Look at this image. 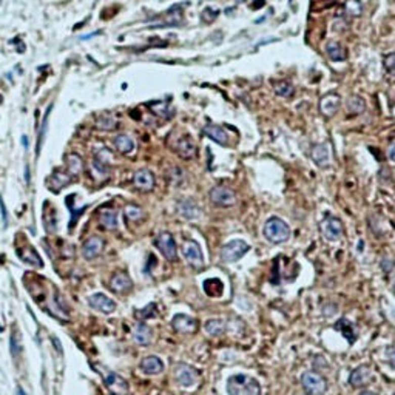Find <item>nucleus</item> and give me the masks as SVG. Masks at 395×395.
Wrapping results in <instances>:
<instances>
[{
    "instance_id": "obj_1",
    "label": "nucleus",
    "mask_w": 395,
    "mask_h": 395,
    "mask_svg": "<svg viewBox=\"0 0 395 395\" xmlns=\"http://www.w3.org/2000/svg\"><path fill=\"white\" fill-rule=\"evenodd\" d=\"M229 395H261V384L247 374H235L227 380Z\"/></svg>"
},
{
    "instance_id": "obj_2",
    "label": "nucleus",
    "mask_w": 395,
    "mask_h": 395,
    "mask_svg": "<svg viewBox=\"0 0 395 395\" xmlns=\"http://www.w3.org/2000/svg\"><path fill=\"white\" fill-rule=\"evenodd\" d=\"M290 227L286 221H283L281 218L272 216L266 221L264 224V236L266 239H269L273 244H281V242H286L290 238Z\"/></svg>"
},
{
    "instance_id": "obj_3",
    "label": "nucleus",
    "mask_w": 395,
    "mask_h": 395,
    "mask_svg": "<svg viewBox=\"0 0 395 395\" xmlns=\"http://www.w3.org/2000/svg\"><path fill=\"white\" fill-rule=\"evenodd\" d=\"M250 250V246L246 241L242 239H232L227 244H224V247L221 249V259L229 264V262H236L238 259H241L247 252Z\"/></svg>"
},
{
    "instance_id": "obj_4",
    "label": "nucleus",
    "mask_w": 395,
    "mask_h": 395,
    "mask_svg": "<svg viewBox=\"0 0 395 395\" xmlns=\"http://www.w3.org/2000/svg\"><path fill=\"white\" fill-rule=\"evenodd\" d=\"M301 384L309 395H323L327 390V381L318 372H304L301 375Z\"/></svg>"
},
{
    "instance_id": "obj_5",
    "label": "nucleus",
    "mask_w": 395,
    "mask_h": 395,
    "mask_svg": "<svg viewBox=\"0 0 395 395\" xmlns=\"http://www.w3.org/2000/svg\"><path fill=\"white\" fill-rule=\"evenodd\" d=\"M210 202L216 207H232L236 204V193L233 189L226 186H215L208 192Z\"/></svg>"
},
{
    "instance_id": "obj_6",
    "label": "nucleus",
    "mask_w": 395,
    "mask_h": 395,
    "mask_svg": "<svg viewBox=\"0 0 395 395\" xmlns=\"http://www.w3.org/2000/svg\"><path fill=\"white\" fill-rule=\"evenodd\" d=\"M155 246L158 247V250L162 253V256L167 261L173 262L178 259V247H176V241L171 233H168V232L159 233L155 238Z\"/></svg>"
},
{
    "instance_id": "obj_7",
    "label": "nucleus",
    "mask_w": 395,
    "mask_h": 395,
    "mask_svg": "<svg viewBox=\"0 0 395 395\" xmlns=\"http://www.w3.org/2000/svg\"><path fill=\"white\" fill-rule=\"evenodd\" d=\"M171 327L174 332L182 333V335H193L199 329V323L196 318H192L186 314H178L171 320Z\"/></svg>"
},
{
    "instance_id": "obj_8",
    "label": "nucleus",
    "mask_w": 395,
    "mask_h": 395,
    "mask_svg": "<svg viewBox=\"0 0 395 395\" xmlns=\"http://www.w3.org/2000/svg\"><path fill=\"white\" fill-rule=\"evenodd\" d=\"M182 255L187 259V262L195 267V269H202L204 267V255L201 250V246L196 241H187L182 246Z\"/></svg>"
},
{
    "instance_id": "obj_9",
    "label": "nucleus",
    "mask_w": 395,
    "mask_h": 395,
    "mask_svg": "<svg viewBox=\"0 0 395 395\" xmlns=\"http://www.w3.org/2000/svg\"><path fill=\"white\" fill-rule=\"evenodd\" d=\"M174 374H176V380L181 386L184 387H190L193 386L198 378H199V374L195 368H192L190 364H186V363H179L176 364V369H174Z\"/></svg>"
},
{
    "instance_id": "obj_10",
    "label": "nucleus",
    "mask_w": 395,
    "mask_h": 395,
    "mask_svg": "<svg viewBox=\"0 0 395 395\" xmlns=\"http://www.w3.org/2000/svg\"><path fill=\"white\" fill-rule=\"evenodd\" d=\"M321 233L329 241H338L343 236V224L335 216H327L321 223Z\"/></svg>"
},
{
    "instance_id": "obj_11",
    "label": "nucleus",
    "mask_w": 395,
    "mask_h": 395,
    "mask_svg": "<svg viewBox=\"0 0 395 395\" xmlns=\"http://www.w3.org/2000/svg\"><path fill=\"white\" fill-rule=\"evenodd\" d=\"M88 304L93 308L95 311L102 312L105 315L113 314L116 311V308H117L116 302L111 298H108L105 293H93L91 296H88Z\"/></svg>"
},
{
    "instance_id": "obj_12",
    "label": "nucleus",
    "mask_w": 395,
    "mask_h": 395,
    "mask_svg": "<svg viewBox=\"0 0 395 395\" xmlns=\"http://www.w3.org/2000/svg\"><path fill=\"white\" fill-rule=\"evenodd\" d=\"M341 107V98L337 93H327L320 101V111L326 117H333Z\"/></svg>"
},
{
    "instance_id": "obj_13",
    "label": "nucleus",
    "mask_w": 395,
    "mask_h": 395,
    "mask_svg": "<svg viewBox=\"0 0 395 395\" xmlns=\"http://www.w3.org/2000/svg\"><path fill=\"white\" fill-rule=\"evenodd\" d=\"M312 161L315 165H318L320 168H326L330 165V161H332V151H330V145L327 142H321V144H317L314 145L312 148Z\"/></svg>"
},
{
    "instance_id": "obj_14",
    "label": "nucleus",
    "mask_w": 395,
    "mask_h": 395,
    "mask_svg": "<svg viewBox=\"0 0 395 395\" xmlns=\"http://www.w3.org/2000/svg\"><path fill=\"white\" fill-rule=\"evenodd\" d=\"M133 186L141 192H151L156 186L155 174L150 170H145V168L138 170L133 176Z\"/></svg>"
},
{
    "instance_id": "obj_15",
    "label": "nucleus",
    "mask_w": 395,
    "mask_h": 395,
    "mask_svg": "<svg viewBox=\"0 0 395 395\" xmlns=\"http://www.w3.org/2000/svg\"><path fill=\"white\" fill-rule=\"evenodd\" d=\"M176 153L181 159H186V161H190V159H195L196 155H198V148L195 145V142L192 141V138L189 136H182L178 144H176Z\"/></svg>"
},
{
    "instance_id": "obj_16",
    "label": "nucleus",
    "mask_w": 395,
    "mask_h": 395,
    "mask_svg": "<svg viewBox=\"0 0 395 395\" xmlns=\"http://www.w3.org/2000/svg\"><path fill=\"white\" fill-rule=\"evenodd\" d=\"M104 250V239L99 236H91L88 238L83 246H82V256L85 259H95L96 256H99Z\"/></svg>"
},
{
    "instance_id": "obj_17",
    "label": "nucleus",
    "mask_w": 395,
    "mask_h": 395,
    "mask_svg": "<svg viewBox=\"0 0 395 395\" xmlns=\"http://www.w3.org/2000/svg\"><path fill=\"white\" fill-rule=\"evenodd\" d=\"M110 289L114 293H127L133 289V281L131 278L124 272H117L111 277L110 280Z\"/></svg>"
},
{
    "instance_id": "obj_18",
    "label": "nucleus",
    "mask_w": 395,
    "mask_h": 395,
    "mask_svg": "<svg viewBox=\"0 0 395 395\" xmlns=\"http://www.w3.org/2000/svg\"><path fill=\"white\" fill-rule=\"evenodd\" d=\"M139 368L147 375H158L164 371V363L156 355H147V357L142 358Z\"/></svg>"
},
{
    "instance_id": "obj_19",
    "label": "nucleus",
    "mask_w": 395,
    "mask_h": 395,
    "mask_svg": "<svg viewBox=\"0 0 395 395\" xmlns=\"http://www.w3.org/2000/svg\"><path fill=\"white\" fill-rule=\"evenodd\" d=\"M371 380H372V371L369 369V366H358L355 371H352L349 377V384L352 387H363L369 384Z\"/></svg>"
},
{
    "instance_id": "obj_20",
    "label": "nucleus",
    "mask_w": 395,
    "mask_h": 395,
    "mask_svg": "<svg viewBox=\"0 0 395 395\" xmlns=\"http://www.w3.org/2000/svg\"><path fill=\"white\" fill-rule=\"evenodd\" d=\"M105 386L110 389V393H113V395H125L128 392L127 381L114 372H110L105 377Z\"/></svg>"
},
{
    "instance_id": "obj_21",
    "label": "nucleus",
    "mask_w": 395,
    "mask_h": 395,
    "mask_svg": "<svg viewBox=\"0 0 395 395\" xmlns=\"http://www.w3.org/2000/svg\"><path fill=\"white\" fill-rule=\"evenodd\" d=\"M202 133H204L208 139H211V141L216 142V144H220V145H227V144H229V135H227V131H226L223 127L216 125V124H208V125H205L204 130H202Z\"/></svg>"
},
{
    "instance_id": "obj_22",
    "label": "nucleus",
    "mask_w": 395,
    "mask_h": 395,
    "mask_svg": "<svg viewBox=\"0 0 395 395\" xmlns=\"http://www.w3.org/2000/svg\"><path fill=\"white\" fill-rule=\"evenodd\" d=\"M114 148L119 151V153H122V155H130V153H133V151H135L136 144H135V141L130 136L119 135V136L114 138Z\"/></svg>"
},
{
    "instance_id": "obj_23",
    "label": "nucleus",
    "mask_w": 395,
    "mask_h": 395,
    "mask_svg": "<svg viewBox=\"0 0 395 395\" xmlns=\"http://www.w3.org/2000/svg\"><path fill=\"white\" fill-rule=\"evenodd\" d=\"M326 53H327L329 59L333 60V62H343V60H346V57H347L344 47L338 42H329L326 45Z\"/></svg>"
},
{
    "instance_id": "obj_24",
    "label": "nucleus",
    "mask_w": 395,
    "mask_h": 395,
    "mask_svg": "<svg viewBox=\"0 0 395 395\" xmlns=\"http://www.w3.org/2000/svg\"><path fill=\"white\" fill-rule=\"evenodd\" d=\"M202 289L210 298H218L224 292V284L218 278H208L202 283Z\"/></svg>"
},
{
    "instance_id": "obj_25",
    "label": "nucleus",
    "mask_w": 395,
    "mask_h": 395,
    "mask_svg": "<svg viewBox=\"0 0 395 395\" xmlns=\"http://www.w3.org/2000/svg\"><path fill=\"white\" fill-rule=\"evenodd\" d=\"M178 210H179V213L187 220H195V218L199 216V208H198L196 202L192 201V199L181 201L179 205H178Z\"/></svg>"
},
{
    "instance_id": "obj_26",
    "label": "nucleus",
    "mask_w": 395,
    "mask_h": 395,
    "mask_svg": "<svg viewBox=\"0 0 395 395\" xmlns=\"http://www.w3.org/2000/svg\"><path fill=\"white\" fill-rule=\"evenodd\" d=\"M99 223L107 230H116L119 227L117 213L114 210H102L99 213Z\"/></svg>"
},
{
    "instance_id": "obj_27",
    "label": "nucleus",
    "mask_w": 395,
    "mask_h": 395,
    "mask_svg": "<svg viewBox=\"0 0 395 395\" xmlns=\"http://www.w3.org/2000/svg\"><path fill=\"white\" fill-rule=\"evenodd\" d=\"M133 338H135V341H136L138 344H141V346L150 344V341H151V329H150L147 324L139 323V324L135 327V330H133Z\"/></svg>"
},
{
    "instance_id": "obj_28",
    "label": "nucleus",
    "mask_w": 395,
    "mask_h": 395,
    "mask_svg": "<svg viewBox=\"0 0 395 395\" xmlns=\"http://www.w3.org/2000/svg\"><path fill=\"white\" fill-rule=\"evenodd\" d=\"M65 164H67V171H68L70 176H79L83 170V161L77 153L67 155Z\"/></svg>"
},
{
    "instance_id": "obj_29",
    "label": "nucleus",
    "mask_w": 395,
    "mask_h": 395,
    "mask_svg": "<svg viewBox=\"0 0 395 395\" xmlns=\"http://www.w3.org/2000/svg\"><path fill=\"white\" fill-rule=\"evenodd\" d=\"M96 127H98L99 130H104V131L116 130V128H117V119H116V116L111 114V113H102V114L98 116Z\"/></svg>"
},
{
    "instance_id": "obj_30",
    "label": "nucleus",
    "mask_w": 395,
    "mask_h": 395,
    "mask_svg": "<svg viewBox=\"0 0 395 395\" xmlns=\"http://www.w3.org/2000/svg\"><path fill=\"white\" fill-rule=\"evenodd\" d=\"M19 255H20L22 261H25V262H28V264H31V266H34V267H42V266H43V262H42L39 253H37L33 247L28 246V247H25L23 252L19 250Z\"/></svg>"
},
{
    "instance_id": "obj_31",
    "label": "nucleus",
    "mask_w": 395,
    "mask_h": 395,
    "mask_svg": "<svg viewBox=\"0 0 395 395\" xmlns=\"http://www.w3.org/2000/svg\"><path fill=\"white\" fill-rule=\"evenodd\" d=\"M182 22H184V17H182V11L179 10V7H174V8H171L170 11H167V14H165V19H164V22L159 25V26H178V25H181Z\"/></svg>"
},
{
    "instance_id": "obj_32",
    "label": "nucleus",
    "mask_w": 395,
    "mask_h": 395,
    "mask_svg": "<svg viewBox=\"0 0 395 395\" xmlns=\"http://www.w3.org/2000/svg\"><path fill=\"white\" fill-rule=\"evenodd\" d=\"M71 182V176L68 173H60V171H54L51 179H50V187H53L54 190L64 189Z\"/></svg>"
},
{
    "instance_id": "obj_33",
    "label": "nucleus",
    "mask_w": 395,
    "mask_h": 395,
    "mask_svg": "<svg viewBox=\"0 0 395 395\" xmlns=\"http://www.w3.org/2000/svg\"><path fill=\"white\" fill-rule=\"evenodd\" d=\"M335 329L343 333V337H346L349 343H354V341H355V329H354V324H352L350 321H347L346 318H341V320L335 324Z\"/></svg>"
},
{
    "instance_id": "obj_34",
    "label": "nucleus",
    "mask_w": 395,
    "mask_h": 395,
    "mask_svg": "<svg viewBox=\"0 0 395 395\" xmlns=\"http://www.w3.org/2000/svg\"><path fill=\"white\" fill-rule=\"evenodd\" d=\"M205 330L210 333L211 337H220L224 333L226 330V323L221 318H213V320H208L205 324Z\"/></svg>"
},
{
    "instance_id": "obj_35",
    "label": "nucleus",
    "mask_w": 395,
    "mask_h": 395,
    "mask_svg": "<svg viewBox=\"0 0 395 395\" xmlns=\"http://www.w3.org/2000/svg\"><path fill=\"white\" fill-rule=\"evenodd\" d=\"M346 105H347V110L350 114H361L366 111V102H364V99L360 96H350L347 99Z\"/></svg>"
},
{
    "instance_id": "obj_36",
    "label": "nucleus",
    "mask_w": 395,
    "mask_h": 395,
    "mask_svg": "<svg viewBox=\"0 0 395 395\" xmlns=\"http://www.w3.org/2000/svg\"><path fill=\"white\" fill-rule=\"evenodd\" d=\"M275 93L281 98H290L295 93V88L289 80H280L275 83Z\"/></svg>"
},
{
    "instance_id": "obj_37",
    "label": "nucleus",
    "mask_w": 395,
    "mask_h": 395,
    "mask_svg": "<svg viewBox=\"0 0 395 395\" xmlns=\"http://www.w3.org/2000/svg\"><path fill=\"white\" fill-rule=\"evenodd\" d=\"M91 173H93L99 181H102V179L108 178L110 165H105V164H102V162H99V161L95 159L93 162H91Z\"/></svg>"
},
{
    "instance_id": "obj_38",
    "label": "nucleus",
    "mask_w": 395,
    "mask_h": 395,
    "mask_svg": "<svg viewBox=\"0 0 395 395\" xmlns=\"http://www.w3.org/2000/svg\"><path fill=\"white\" fill-rule=\"evenodd\" d=\"M124 215H125V218H127L128 221L136 223V221H141V220L144 218V211H142V208L138 207V205H127V207L124 208Z\"/></svg>"
},
{
    "instance_id": "obj_39",
    "label": "nucleus",
    "mask_w": 395,
    "mask_h": 395,
    "mask_svg": "<svg viewBox=\"0 0 395 395\" xmlns=\"http://www.w3.org/2000/svg\"><path fill=\"white\" fill-rule=\"evenodd\" d=\"M95 159L99 161V162H102V164H105V165H110L111 161H113V153H111L108 148L101 147V148H98V150L95 151Z\"/></svg>"
},
{
    "instance_id": "obj_40",
    "label": "nucleus",
    "mask_w": 395,
    "mask_h": 395,
    "mask_svg": "<svg viewBox=\"0 0 395 395\" xmlns=\"http://www.w3.org/2000/svg\"><path fill=\"white\" fill-rule=\"evenodd\" d=\"M346 13L354 17H360L363 13V5L360 0H347L346 4Z\"/></svg>"
},
{
    "instance_id": "obj_41",
    "label": "nucleus",
    "mask_w": 395,
    "mask_h": 395,
    "mask_svg": "<svg viewBox=\"0 0 395 395\" xmlns=\"http://www.w3.org/2000/svg\"><path fill=\"white\" fill-rule=\"evenodd\" d=\"M150 107H151V110H153V113H156L162 117H168L170 110H168L167 102H153V104H150Z\"/></svg>"
},
{
    "instance_id": "obj_42",
    "label": "nucleus",
    "mask_w": 395,
    "mask_h": 395,
    "mask_svg": "<svg viewBox=\"0 0 395 395\" xmlns=\"http://www.w3.org/2000/svg\"><path fill=\"white\" fill-rule=\"evenodd\" d=\"M136 315L141 318V320H147L150 317H155L156 315V304L155 302H151V304H148L147 308H144L142 311L136 312Z\"/></svg>"
},
{
    "instance_id": "obj_43",
    "label": "nucleus",
    "mask_w": 395,
    "mask_h": 395,
    "mask_svg": "<svg viewBox=\"0 0 395 395\" xmlns=\"http://www.w3.org/2000/svg\"><path fill=\"white\" fill-rule=\"evenodd\" d=\"M384 68L392 77H395V53H390L384 57Z\"/></svg>"
},
{
    "instance_id": "obj_44",
    "label": "nucleus",
    "mask_w": 395,
    "mask_h": 395,
    "mask_svg": "<svg viewBox=\"0 0 395 395\" xmlns=\"http://www.w3.org/2000/svg\"><path fill=\"white\" fill-rule=\"evenodd\" d=\"M10 343H11V355H13L14 358H17V357L20 355V352H22V346H20V343H19L17 333H13L11 338H10Z\"/></svg>"
},
{
    "instance_id": "obj_45",
    "label": "nucleus",
    "mask_w": 395,
    "mask_h": 395,
    "mask_svg": "<svg viewBox=\"0 0 395 395\" xmlns=\"http://www.w3.org/2000/svg\"><path fill=\"white\" fill-rule=\"evenodd\" d=\"M220 11L218 10H213V8H205L202 11V20L204 22H213L216 17H218Z\"/></svg>"
},
{
    "instance_id": "obj_46",
    "label": "nucleus",
    "mask_w": 395,
    "mask_h": 395,
    "mask_svg": "<svg viewBox=\"0 0 395 395\" xmlns=\"http://www.w3.org/2000/svg\"><path fill=\"white\" fill-rule=\"evenodd\" d=\"M386 357H387V363L390 364V368L395 369V346H390L386 349Z\"/></svg>"
},
{
    "instance_id": "obj_47",
    "label": "nucleus",
    "mask_w": 395,
    "mask_h": 395,
    "mask_svg": "<svg viewBox=\"0 0 395 395\" xmlns=\"http://www.w3.org/2000/svg\"><path fill=\"white\" fill-rule=\"evenodd\" d=\"M0 207H2V216H4V221L7 223V208H5V204H4L2 196H0Z\"/></svg>"
},
{
    "instance_id": "obj_48",
    "label": "nucleus",
    "mask_w": 395,
    "mask_h": 395,
    "mask_svg": "<svg viewBox=\"0 0 395 395\" xmlns=\"http://www.w3.org/2000/svg\"><path fill=\"white\" fill-rule=\"evenodd\" d=\"M389 158L392 159V161H395V142L390 145V148H389Z\"/></svg>"
},
{
    "instance_id": "obj_49",
    "label": "nucleus",
    "mask_w": 395,
    "mask_h": 395,
    "mask_svg": "<svg viewBox=\"0 0 395 395\" xmlns=\"http://www.w3.org/2000/svg\"><path fill=\"white\" fill-rule=\"evenodd\" d=\"M358 395H378L377 392H372V390H363V392H360Z\"/></svg>"
},
{
    "instance_id": "obj_50",
    "label": "nucleus",
    "mask_w": 395,
    "mask_h": 395,
    "mask_svg": "<svg viewBox=\"0 0 395 395\" xmlns=\"http://www.w3.org/2000/svg\"><path fill=\"white\" fill-rule=\"evenodd\" d=\"M25 176H26V182L29 184V168H28V165L25 167Z\"/></svg>"
},
{
    "instance_id": "obj_51",
    "label": "nucleus",
    "mask_w": 395,
    "mask_h": 395,
    "mask_svg": "<svg viewBox=\"0 0 395 395\" xmlns=\"http://www.w3.org/2000/svg\"><path fill=\"white\" fill-rule=\"evenodd\" d=\"M17 393H19V395H26V392H25L22 387H17Z\"/></svg>"
},
{
    "instance_id": "obj_52",
    "label": "nucleus",
    "mask_w": 395,
    "mask_h": 395,
    "mask_svg": "<svg viewBox=\"0 0 395 395\" xmlns=\"http://www.w3.org/2000/svg\"><path fill=\"white\" fill-rule=\"evenodd\" d=\"M393 292H395V283H393Z\"/></svg>"
},
{
    "instance_id": "obj_53",
    "label": "nucleus",
    "mask_w": 395,
    "mask_h": 395,
    "mask_svg": "<svg viewBox=\"0 0 395 395\" xmlns=\"http://www.w3.org/2000/svg\"><path fill=\"white\" fill-rule=\"evenodd\" d=\"M393 395H395V393H393Z\"/></svg>"
}]
</instances>
